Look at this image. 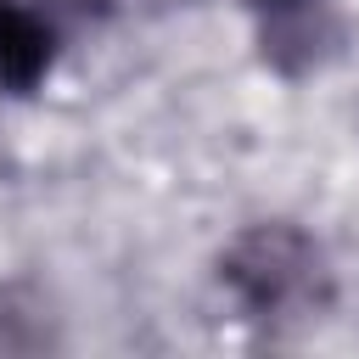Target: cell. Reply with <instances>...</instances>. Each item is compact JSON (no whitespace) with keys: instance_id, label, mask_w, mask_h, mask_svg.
Instances as JSON below:
<instances>
[{"instance_id":"cell-1","label":"cell","mask_w":359,"mask_h":359,"mask_svg":"<svg viewBox=\"0 0 359 359\" xmlns=\"http://www.w3.org/2000/svg\"><path fill=\"white\" fill-rule=\"evenodd\" d=\"M219 280L236 292V303L252 320H297V314L325 309V297H331L325 252L297 224L241 230L219 258Z\"/></svg>"},{"instance_id":"cell-2","label":"cell","mask_w":359,"mask_h":359,"mask_svg":"<svg viewBox=\"0 0 359 359\" xmlns=\"http://www.w3.org/2000/svg\"><path fill=\"white\" fill-rule=\"evenodd\" d=\"M258 28V56L280 79L314 73L337 45V6L331 0H247Z\"/></svg>"},{"instance_id":"cell-3","label":"cell","mask_w":359,"mask_h":359,"mask_svg":"<svg viewBox=\"0 0 359 359\" xmlns=\"http://www.w3.org/2000/svg\"><path fill=\"white\" fill-rule=\"evenodd\" d=\"M56 62V28L28 0H0V90L28 95L45 84Z\"/></svg>"}]
</instances>
